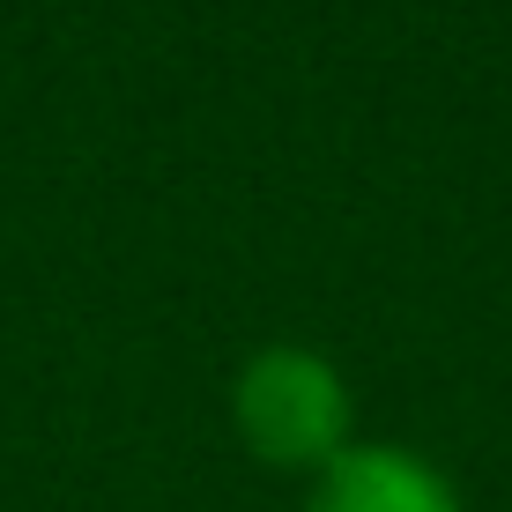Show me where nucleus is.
<instances>
[{"label":"nucleus","mask_w":512,"mask_h":512,"mask_svg":"<svg viewBox=\"0 0 512 512\" xmlns=\"http://www.w3.org/2000/svg\"><path fill=\"white\" fill-rule=\"evenodd\" d=\"M231 423H238L253 461L290 468V475H320L357 446L349 438V423H357L349 379L334 372L320 349H297V342L260 349L231 379Z\"/></svg>","instance_id":"f257e3e1"},{"label":"nucleus","mask_w":512,"mask_h":512,"mask_svg":"<svg viewBox=\"0 0 512 512\" xmlns=\"http://www.w3.org/2000/svg\"><path fill=\"white\" fill-rule=\"evenodd\" d=\"M305 512H461V490L409 446H349L334 468L312 475Z\"/></svg>","instance_id":"f03ea898"}]
</instances>
